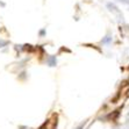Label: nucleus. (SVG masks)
<instances>
[{
  "instance_id": "obj_1",
  "label": "nucleus",
  "mask_w": 129,
  "mask_h": 129,
  "mask_svg": "<svg viewBox=\"0 0 129 129\" xmlns=\"http://www.w3.org/2000/svg\"><path fill=\"white\" fill-rule=\"evenodd\" d=\"M0 5H1V6H3V7L5 6V4H4V3H1V1H0Z\"/></svg>"
}]
</instances>
